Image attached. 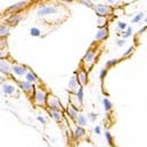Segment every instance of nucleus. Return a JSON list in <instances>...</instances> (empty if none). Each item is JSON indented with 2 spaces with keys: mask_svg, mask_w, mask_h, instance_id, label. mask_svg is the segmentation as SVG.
Here are the masks:
<instances>
[{
  "mask_svg": "<svg viewBox=\"0 0 147 147\" xmlns=\"http://www.w3.org/2000/svg\"><path fill=\"white\" fill-rule=\"evenodd\" d=\"M47 95L48 93L43 89H36L35 87V91H33V99H35V104L37 106H40V107H45L46 106V100H47Z\"/></svg>",
  "mask_w": 147,
  "mask_h": 147,
  "instance_id": "1",
  "label": "nucleus"
},
{
  "mask_svg": "<svg viewBox=\"0 0 147 147\" xmlns=\"http://www.w3.org/2000/svg\"><path fill=\"white\" fill-rule=\"evenodd\" d=\"M92 8L97 15L104 16V17H107V16H109L113 14V8L110 6H107V5H102V4L93 5Z\"/></svg>",
  "mask_w": 147,
  "mask_h": 147,
  "instance_id": "2",
  "label": "nucleus"
},
{
  "mask_svg": "<svg viewBox=\"0 0 147 147\" xmlns=\"http://www.w3.org/2000/svg\"><path fill=\"white\" fill-rule=\"evenodd\" d=\"M95 58H97V52H95V50L94 48H90L86 52V54L84 55V58H83V63H84L86 69H90L93 66V63H94V61H95Z\"/></svg>",
  "mask_w": 147,
  "mask_h": 147,
  "instance_id": "3",
  "label": "nucleus"
},
{
  "mask_svg": "<svg viewBox=\"0 0 147 147\" xmlns=\"http://www.w3.org/2000/svg\"><path fill=\"white\" fill-rule=\"evenodd\" d=\"M46 106L51 109H58V110H63L61 102L55 95L53 94H48L47 95V100H46Z\"/></svg>",
  "mask_w": 147,
  "mask_h": 147,
  "instance_id": "4",
  "label": "nucleus"
},
{
  "mask_svg": "<svg viewBox=\"0 0 147 147\" xmlns=\"http://www.w3.org/2000/svg\"><path fill=\"white\" fill-rule=\"evenodd\" d=\"M58 13V8L54 6H40L37 11V15L38 16H47V15H52V14Z\"/></svg>",
  "mask_w": 147,
  "mask_h": 147,
  "instance_id": "5",
  "label": "nucleus"
},
{
  "mask_svg": "<svg viewBox=\"0 0 147 147\" xmlns=\"http://www.w3.org/2000/svg\"><path fill=\"white\" fill-rule=\"evenodd\" d=\"M28 6V1H20V2H16V4L12 5L7 8V13L9 14H13V13H20L22 12L25 7Z\"/></svg>",
  "mask_w": 147,
  "mask_h": 147,
  "instance_id": "6",
  "label": "nucleus"
},
{
  "mask_svg": "<svg viewBox=\"0 0 147 147\" xmlns=\"http://www.w3.org/2000/svg\"><path fill=\"white\" fill-rule=\"evenodd\" d=\"M28 67L26 66H22V65H13L11 67V71L17 77H22L25 75V72L28 71Z\"/></svg>",
  "mask_w": 147,
  "mask_h": 147,
  "instance_id": "7",
  "label": "nucleus"
},
{
  "mask_svg": "<svg viewBox=\"0 0 147 147\" xmlns=\"http://www.w3.org/2000/svg\"><path fill=\"white\" fill-rule=\"evenodd\" d=\"M22 20H23V16H22L21 12H20V13H13V14L9 15L8 19H7V23H8L11 26H15V25H17Z\"/></svg>",
  "mask_w": 147,
  "mask_h": 147,
  "instance_id": "8",
  "label": "nucleus"
},
{
  "mask_svg": "<svg viewBox=\"0 0 147 147\" xmlns=\"http://www.w3.org/2000/svg\"><path fill=\"white\" fill-rule=\"evenodd\" d=\"M16 92V87L13 84H9L8 82H5L1 84V93L6 95H14Z\"/></svg>",
  "mask_w": 147,
  "mask_h": 147,
  "instance_id": "9",
  "label": "nucleus"
},
{
  "mask_svg": "<svg viewBox=\"0 0 147 147\" xmlns=\"http://www.w3.org/2000/svg\"><path fill=\"white\" fill-rule=\"evenodd\" d=\"M76 77H77L78 84L80 86H84L87 84V80H89V76H87V71L86 69H80L78 74H76Z\"/></svg>",
  "mask_w": 147,
  "mask_h": 147,
  "instance_id": "10",
  "label": "nucleus"
},
{
  "mask_svg": "<svg viewBox=\"0 0 147 147\" xmlns=\"http://www.w3.org/2000/svg\"><path fill=\"white\" fill-rule=\"evenodd\" d=\"M108 35H109V31H108V28H107V26L99 29V31H98L97 35H95V41L100 43V41L106 40L107 37H108Z\"/></svg>",
  "mask_w": 147,
  "mask_h": 147,
  "instance_id": "11",
  "label": "nucleus"
},
{
  "mask_svg": "<svg viewBox=\"0 0 147 147\" xmlns=\"http://www.w3.org/2000/svg\"><path fill=\"white\" fill-rule=\"evenodd\" d=\"M11 67H12V65L6 59L0 60V72L1 74H4V75H9V74H11Z\"/></svg>",
  "mask_w": 147,
  "mask_h": 147,
  "instance_id": "12",
  "label": "nucleus"
},
{
  "mask_svg": "<svg viewBox=\"0 0 147 147\" xmlns=\"http://www.w3.org/2000/svg\"><path fill=\"white\" fill-rule=\"evenodd\" d=\"M17 84L25 93H31L32 91H35V85H33L32 83L28 82V80H24V82H17Z\"/></svg>",
  "mask_w": 147,
  "mask_h": 147,
  "instance_id": "13",
  "label": "nucleus"
},
{
  "mask_svg": "<svg viewBox=\"0 0 147 147\" xmlns=\"http://www.w3.org/2000/svg\"><path fill=\"white\" fill-rule=\"evenodd\" d=\"M50 109V115L53 117V120H55L56 122H62L65 120V116H63L62 110H58V109Z\"/></svg>",
  "mask_w": 147,
  "mask_h": 147,
  "instance_id": "14",
  "label": "nucleus"
},
{
  "mask_svg": "<svg viewBox=\"0 0 147 147\" xmlns=\"http://www.w3.org/2000/svg\"><path fill=\"white\" fill-rule=\"evenodd\" d=\"M25 80H28V82L32 83V84H35V83L39 82V78L36 76V74L33 71H31V70H28V71L25 72Z\"/></svg>",
  "mask_w": 147,
  "mask_h": 147,
  "instance_id": "15",
  "label": "nucleus"
},
{
  "mask_svg": "<svg viewBox=\"0 0 147 147\" xmlns=\"http://www.w3.org/2000/svg\"><path fill=\"white\" fill-rule=\"evenodd\" d=\"M11 33V25L9 24H2L0 25V37L1 38H6Z\"/></svg>",
  "mask_w": 147,
  "mask_h": 147,
  "instance_id": "16",
  "label": "nucleus"
},
{
  "mask_svg": "<svg viewBox=\"0 0 147 147\" xmlns=\"http://www.w3.org/2000/svg\"><path fill=\"white\" fill-rule=\"evenodd\" d=\"M67 113H68V115H69L70 118L74 120V121H76V118H77V116H78V110L76 109L75 107H72L71 105H70V106H68Z\"/></svg>",
  "mask_w": 147,
  "mask_h": 147,
  "instance_id": "17",
  "label": "nucleus"
},
{
  "mask_svg": "<svg viewBox=\"0 0 147 147\" xmlns=\"http://www.w3.org/2000/svg\"><path fill=\"white\" fill-rule=\"evenodd\" d=\"M74 136L75 138H82V137L85 136V130L83 126L80 125H77L75 129H74Z\"/></svg>",
  "mask_w": 147,
  "mask_h": 147,
  "instance_id": "18",
  "label": "nucleus"
},
{
  "mask_svg": "<svg viewBox=\"0 0 147 147\" xmlns=\"http://www.w3.org/2000/svg\"><path fill=\"white\" fill-rule=\"evenodd\" d=\"M77 87H78V80H77L76 75H74L72 77L70 78V80H69V89L71 90V91H75Z\"/></svg>",
  "mask_w": 147,
  "mask_h": 147,
  "instance_id": "19",
  "label": "nucleus"
},
{
  "mask_svg": "<svg viewBox=\"0 0 147 147\" xmlns=\"http://www.w3.org/2000/svg\"><path fill=\"white\" fill-rule=\"evenodd\" d=\"M76 98H77V100L80 102V104H83V100H84V92H83V86H80L77 89V91H76Z\"/></svg>",
  "mask_w": 147,
  "mask_h": 147,
  "instance_id": "20",
  "label": "nucleus"
},
{
  "mask_svg": "<svg viewBox=\"0 0 147 147\" xmlns=\"http://www.w3.org/2000/svg\"><path fill=\"white\" fill-rule=\"evenodd\" d=\"M76 122H77V124L80 126H85L87 124V120L84 115H78L77 118H76Z\"/></svg>",
  "mask_w": 147,
  "mask_h": 147,
  "instance_id": "21",
  "label": "nucleus"
},
{
  "mask_svg": "<svg viewBox=\"0 0 147 147\" xmlns=\"http://www.w3.org/2000/svg\"><path fill=\"white\" fill-rule=\"evenodd\" d=\"M102 105H104V108L106 112H110V110H112L113 105L108 98H104V99H102Z\"/></svg>",
  "mask_w": 147,
  "mask_h": 147,
  "instance_id": "22",
  "label": "nucleus"
},
{
  "mask_svg": "<svg viewBox=\"0 0 147 147\" xmlns=\"http://www.w3.org/2000/svg\"><path fill=\"white\" fill-rule=\"evenodd\" d=\"M97 25H98V28L99 29L107 26V19H105L104 16H100V17L98 19V21H97Z\"/></svg>",
  "mask_w": 147,
  "mask_h": 147,
  "instance_id": "23",
  "label": "nucleus"
},
{
  "mask_svg": "<svg viewBox=\"0 0 147 147\" xmlns=\"http://www.w3.org/2000/svg\"><path fill=\"white\" fill-rule=\"evenodd\" d=\"M131 35H132V28L131 26H126V29L123 31V33H122V38L126 39V38H129Z\"/></svg>",
  "mask_w": 147,
  "mask_h": 147,
  "instance_id": "24",
  "label": "nucleus"
},
{
  "mask_svg": "<svg viewBox=\"0 0 147 147\" xmlns=\"http://www.w3.org/2000/svg\"><path fill=\"white\" fill-rule=\"evenodd\" d=\"M118 59H112V60H109L108 62L106 63V69H109V68H112V67H114L115 65H116L117 62H118Z\"/></svg>",
  "mask_w": 147,
  "mask_h": 147,
  "instance_id": "25",
  "label": "nucleus"
},
{
  "mask_svg": "<svg viewBox=\"0 0 147 147\" xmlns=\"http://www.w3.org/2000/svg\"><path fill=\"white\" fill-rule=\"evenodd\" d=\"M30 35L32 37H39L41 35V32H40V30H39L38 28H31L30 29Z\"/></svg>",
  "mask_w": 147,
  "mask_h": 147,
  "instance_id": "26",
  "label": "nucleus"
},
{
  "mask_svg": "<svg viewBox=\"0 0 147 147\" xmlns=\"http://www.w3.org/2000/svg\"><path fill=\"white\" fill-rule=\"evenodd\" d=\"M143 19H144V13H138L132 19V23H138V22H140Z\"/></svg>",
  "mask_w": 147,
  "mask_h": 147,
  "instance_id": "27",
  "label": "nucleus"
},
{
  "mask_svg": "<svg viewBox=\"0 0 147 147\" xmlns=\"http://www.w3.org/2000/svg\"><path fill=\"white\" fill-rule=\"evenodd\" d=\"M7 56H8V50H7V47L1 48V50H0V60L6 59Z\"/></svg>",
  "mask_w": 147,
  "mask_h": 147,
  "instance_id": "28",
  "label": "nucleus"
},
{
  "mask_svg": "<svg viewBox=\"0 0 147 147\" xmlns=\"http://www.w3.org/2000/svg\"><path fill=\"white\" fill-rule=\"evenodd\" d=\"M78 1H79V4L84 5V6L89 7V8H92L93 7V4H92L91 0H78Z\"/></svg>",
  "mask_w": 147,
  "mask_h": 147,
  "instance_id": "29",
  "label": "nucleus"
},
{
  "mask_svg": "<svg viewBox=\"0 0 147 147\" xmlns=\"http://www.w3.org/2000/svg\"><path fill=\"white\" fill-rule=\"evenodd\" d=\"M133 50H134V46H131V47H129L128 50H126L125 52L123 53V58H129V56L131 55V53L133 52Z\"/></svg>",
  "mask_w": 147,
  "mask_h": 147,
  "instance_id": "30",
  "label": "nucleus"
},
{
  "mask_svg": "<svg viewBox=\"0 0 147 147\" xmlns=\"http://www.w3.org/2000/svg\"><path fill=\"white\" fill-rule=\"evenodd\" d=\"M126 23L125 22H118V23H117V29H118L120 31H124L126 29Z\"/></svg>",
  "mask_w": 147,
  "mask_h": 147,
  "instance_id": "31",
  "label": "nucleus"
},
{
  "mask_svg": "<svg viewBox=\"0 0 147 147\" xmlns=\"http://www.w3.org/2000/svg\"><path fill=\"white\" fill-rule=\"evenodd\" d=\"M105 136H106V139H107V141H108V143L110 144V145H113V136L112 134H110V132L109 131H106L105 132Z\"/></svg>",
  "mask_w": 147,
  "mask_h": 147,
  "instance_id": "32",
  "label": "nucleus"
},
{
  "mask_svg": "<svg viewBox=\"0 0 147 147\" xmlns=\"http://www.w3.org/2000/svg\"><path fill=\"white\" fill-rule=\"evenodd\" d=\"M5 47H7V39L0 37V50H1V48H5Z\"/></svg>",
  "mask_w": 147,
  "mask_h": 147,
  "instance_id": "33",
  "label": "nucleus"
},
{
  "mask_svg": "<svg viewBox=\"0 0 147 147\" xmlns=\"http://www.w3.org/2000/svg\"><path fill=\"white\" fill-rule=\"evenodd\" d=\"M107 71H108V69H106V68L101 69V71H100V75H99V77H100V79H101V80H104V78H105V76H106Z\"/></svg>",
  "mask_w": 147,
  "mask_h": 147,
  "instance_id": "34",
  "label": "nucleus"
},
{
  "mask_svg": "<svg viewBox=\"0 0 147 147\" xmlns=\"http://www.w3.org/2000/svg\"><path fill=\"white\" fill-rule=\"evenodd\" d=\"M125 45V39H120V40H117V46H124Z\"/></svg>",
  "mask_w": 147,
  "mask_h": 147,
  "instance_id": "35",
  "label": "nucleus"
},
{
  "mask_svg": "<svg viewBox=\"0 0 147 147\" xmlns=\"http://www.w3.org/2000/svg\"><path fill=\"white\" fill-rule=\"evenodd\" d=\"M37 120H38V122H40V123H43V124L46 123V120L44 118V117H41V116H38L37 117Z\"/></svg>",
  "mask_w": 147,
  "mask_h": 147,
  "instance_id": "36",
  "label": "nucleus"
},
{
  "mask_svg": "<svg viewBox=\"0 0 147 147\" xmlns=\"http://www.w3.org/2000/svg\"><path fill=\"white\" fill-rule=\"evenodd\" d=\"M94 132L97 134H100V133H101V128H100V126H95V128H94Z\"/></svg>",
  "mask_w": 147,
  "mask_h": 147,
  "instance_id": "37",
  "label": "nucleus"
},
{
  "mask_svg": "<svg viewBox=\"0 0 147 147\" xmlns=\"http://www.w3.org/2000/svg\"><path fill=\"white\" fill-rule=\"evenodd\" d=\"M146 30H147V26H143V29H140V30L138 31V33H139V35H141V33H143V32H145Z\"/></svg>",
  "mask_w": 147,
  "mask_h": 147,
  "instance_id": "38",
  "label": "nucleus"
},
{
  "mask_svg": "<svg viewBox=\"0 0 147 147\" xmlns=\"http://www.w3.org/2000/svg\"><path fill=\"white\" fill-rule=\"evenodd\" d=\"M107 2H108V4H115V2H116V0H106Z\"/></svg>",
  "mask_w": 147,
  "mask_h": 147,
  "instance_id": "39",
  "label": "nucleus"
},
{
  "mask_svg": "<svg viewBox=\"0 0 147 147\" xmlns=\"http://www.w3.org/2000/svg\"><path fill=\"white\" fill-rule=\"evenodd\" d=\"M62 2H71V1H74V0H61Z\"/></svg>",
  "mask_w": 147,
  "mask_h": 147,
  "instance_id": "40",
  "label": "nucleus"
},
{
  "mask_svg": "<svg viewBox=\"0 0 147 147\" xmlns=\"http://www.w3.org/2000/svg\"><path fill=\"white\" fill-rule=\"evenodd\" d=\"M90 116H91V118H92V120H94V118H95V114H90Z\"/></svg>",
  "mask_w": 147,
  "mask_h": 147,
  "instance_id": "41",
  "label": "nucleus"
},
{
  "mask_svg": "<svg viewBox=\"0 0 147 147\" xmlns=\"http://www.w3.org/2000/svg\"><path fill=\"white\" fill-rule=\"evenodd\" d=\"M2 80V76H1V74H0V82Z\"/></svg>",
  "mask_w": 147,
  "mask_h": 147,
  "instance_id": "42",
  "label": "nucleus"
},
{
  "mask_svg": "<svg viewBox=\"0 0 147 147\" xmlns=\"http://www.w3.org/2000/svg\"><path fill=\"white\" fill-rule=\"evenodd\" d=\"M144 21H145V22H146V23H147V17H146V19H144Z\"/></svg>",
  "mask_w": 147,
  "mask_h": 147,
  "instance_id": "43",
  "label": "nucleus"
}]
</instances>
